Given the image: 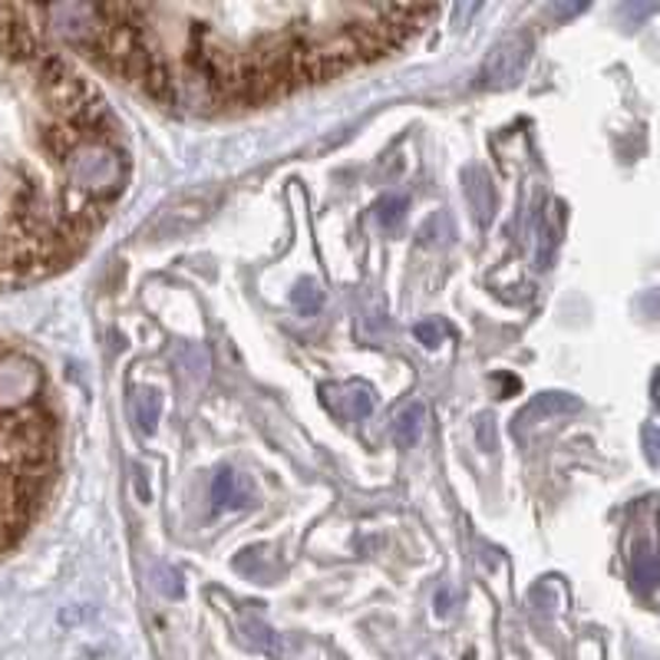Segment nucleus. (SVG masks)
I'll use <instances>...</instances> for the list:
<instances>
[{"mask_svg": "<svg viewBox=\"0 0 660 660\" xmlns=\"http://www.w3.org/2000/svg\"><path fill=\"white\" fill-rule=\"evenodd\" d=\"M436 13L426 3H70L47 7V27L162 106L211 116L374 63Z\"/></svg>", "mask_w": 660, "mask_h": 660, "instance_id": "f257e3e1", "label": "nucleus"}, {"mask_svg": "<svg viewBox=\"0 0 660 660\" xmlns=\"http://www.w3.org/2000/svg\"><path fill=\"white\" fill-rule=\"evenodd\" d=\"M122 191L119 126L47 7L0 3V290L73 265Z\"/></svg>", "mask_w": 660, "mask_h": 660, "instance_id": "f03ea898", "label": "nucleus"}, {"mask_svg": "<svg viewBox=\"0 0 660 660\" xmlns=\"http://www.w3.org/2000/svg\"><path fill=\"white\" fill-rule=\"evenodd\" d=\"M60 460V413L43 367L0 337V555L37 522Z\"/></svg>", "mask_w": 660, "mask_h": 660, "instance_id": "7ed1b4c3", "label": "nucleus"}, {"mask_svg": "<svg viewBox=\"0 0 660 660\" xmlns=\"http://www.w3.org/2000/svg\"><path fill=\"white\" fill-rule=\"evenodd\" d=\"M529 53H532V43L529 37H505L485 60L479 80L482 83H495V87H505L512 80H519V73L525 70L529 63Z\"/></svg>", "mask_w": 660, "mask_h": 660, "instance_id": "20e7f679", "label": "nucleus"}, {"mask_svg": "<svg viewBox=\"0 0 660 660\" xmlns=\"http://www.w3.org/2000/svg\"><path fill=\"white\" fill-rule=\"evenodd\" d=\"M631 588L644 598L660 588V555L651 545H641L631 555Z\"/></svg>", "mask_w": 660, "mask_h": 660, "instance_id": "39448f33", "label": "nucleus"}, {"mask_svg": "<svg viewBox=\"0 0 660 660\" xmlns=\"http://www.w3.org/2000/svg\"><path fill=\"white\" fill-rule=\"evenodd\" d=\"M423 420H426L423 403H410V406L393 420V440H396V446L410 450L413 443H420V436H423Z\"/></svg>", "mask_w": 660, "mask_h": 660, "instance_id": "423d86ee", "label": "nucleus"}, {"mask_svg": "<svg viewBox=\"0 0 660 660\" xmlns=\"http://www.w3.org/2000/svg\"><path fill=\"white\" fill-rule=\"evenodd\" d=\"M211 499H215V509H238V505H248L252 502V495L245 489H238V475L235 472H221L215 479Z\"/></svg>", "mask_w": 660, "mask_h": 660, "instance_id": "0eeeda50", "label": "nucleus"}, {"mask_svg": "<svg viewBox=\"0 0 660 660\" xmlns=\"http://www.w3.org/2000/svg\"><path fill=\"white\" fill-rule=\"evenodd\" d=\"M294 304H297L301 311H307V314H317L321 304H324V294L317 290V284L314 282H301L297 284V290H294Z\"/></svg>", "mask_w": 660, "mask_h": 660, "instance_id": "6e6552de", "label": "nucleus"}, {"mask_svg": "<svg viewBox=\"0 0 660 660\" xmlns=\"http://www.w3.org/2000/svg\"><path fill=\"white\" fill-rule=\"evenodd\" d=\"M416 337H420L426 347H440V341H443L440 321H423V324H416Z\"/></svg>", "mask_w": 660, "mask_h": 660, "instance_id": "1a4fd4ad", "label": "nucleus"}, {"mask_svg": "<svg viewBox=\"0 0 660 660\" xmlns=\"http://www.w3.org/2000/svg\"><path fill=\"white\" fill-rule=\"evenodd\" d=\"M644 450H648V460L651 466L660 470V430L658 426H644Z\"/></svg>", "mask_w": 660, "mask_h": 660, "instance_id": "9d476101", "label": "nucleus"}, {"mask_svg": "<svg viewBox=\"0 0 660 660\" xmlns=\"http://www.w3.org/2000/svg\"><path fill=\"white\" fill-rule=\"evenodd\" d=\"M403 205H406V198H396V205H383V215H380V218H383V221H396V218L403 215V211H400Z\"/></svg>", "mask_w": 660, "mask_h": 660, "instance_id": "9b49d317", "label": "nucleus"}]
</instances>
